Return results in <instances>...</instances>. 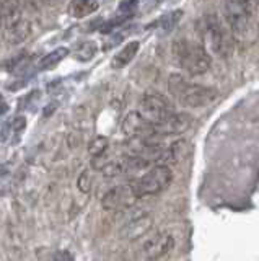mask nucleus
I'll return each instance as SVG.
<instances>
[{"mask_svg": "<svg viewBox=\"0 0 259 261\" xmlns=\"http://www.w3.org/2000/svg\"><path fill=\"white\" fill-rule=\"evenodd\" d=\"M254 4L257 0H223V16L233 38L238 41L253 43L257 36Z\"/></svg>", "mask_w": 259, "mask_h": 261, "instance_id": "f257e3e1", "label": "nucleus"}, {"mask_svg": "<svg viewBox=\"0 0 259 261\" xmlns=\"http://www.w3.org/2000/svg\"><path fill=\"white\" fill-rule=\"evenodd\" d=\"M168 92L176 98L178 103L189 108H200L217 98L215 88L191 84L180 73H171L168 77Z\"/></svg>", "mask_w": 259, "mask_h": 261, "instance_id": "f03ea898", "label": "nucleus"}, {"mask_svg": "<svg viewBox=\"0 0 259 261\" xmlns=\"http://www.w3.org/2000/svg\"><path fill=\"white\" fill-rule=\"evenodd\" d=\"M173 56L189 75H202L210 67V56L206 47L194 41L176 39L173 43Z\"/></svg>", "mask_w": 259, "mask_h": 261, "instance_id": "7ed1b4c3", "label": "nucleus"}, {"mask_svg": "<svg viewBox=\"0 0 259 261\" xmlns=\"http://www.w3.org/2000/svg\"><path fill=\"white\" fill-rule=\"evenodd\" d=\"M200 35L214 54L226 57L233 51V38L230 28H226L217 15L209 13L200 20Z\"/></svg>", "mask_w": 259, "mask_h": 261, "instance_id": "20e7f679", "label": "nucleus"}, {"mask_svg": "<svg viewBox=\"0 0 259 261\" xmlns=\"http://www.w3.org/2000/svg\"><path fill=\"white\" fill-rule=\"evenodd\" d=\"M173 179V173L166 165H155L147 173L132 181V186L139 198L145 196H155L165 191Z\"/></svg>", "mask_w": 259, "mask_h": 261, "instance_id": "39448f33", "label": "nucleus"}, {"mask_svg": "<svg viewBox=\"0 0 259 261\" xmlns=\"http://www.w3.org/2000/svg\"><path fill=\"white\" fill-rule=\"evenodd\" d=\"M139 113L149 122H158L163 118L169 116L171 113H175V108L163 95H160V93H145L140 98Z\"/></svg>", "mask_w": 259, "mask_h": 261, "instance_id": "423d86ee", "label": "nucleus"}, {"mask_svg": "<svg viewBox=\"0 0 259 261\" xmlns=\"http://www.w3.org/2000/svg\"><path fill=\"white\" fill-rule=\"evenodd\" d=\"M192 124V116L186 113H171L158 122H150V136H180L186 133Z\"/></svg>", "mask_w": 259, "mask_h": 261, "instance_id": "0eeeda50", "label": "nucleus"}, {"mask_svg": "<svg viewBox=\"0 0 259 261\" xmlns=\"http://www.w3.org/2000/svg\"><path fill=\"white\" fill-rule=\"evenodd\" d=\"M139 199L132 183L129 185H118L103 196L101 206L104 211H119L132 207L135 201Z\"/></svg>", "mask_w": 259, "mask_h": 261, "instance_id": "6e6552de", "label": "nucleus"}, {"mask_svg": "<svg viewBox=\"0 0 259 261\" xmlns=\"http://www.w3.org/2000/svg\"><path fill=\"white\" fill-rule=\"evenodd\" d=\"M175 248V239L169 233H157L143 243L142 251L147 259H158Z\"/></svg>", "mask_w": 259, "mask_h": 261, "instance_id": "1a4fd4ad", "label": "nucleus"}, {"mask_svg": "<svg viewBox=\"0 0 259 261\" xmlns=\"http://www.w3.org/2000/svg\"><path fill=\"white\" fill-rule=\"evenodd\" d=\"M153 227V217L150 214H142V216H137L132 220L123 227L121 230V237L126 240H137L143 237L145 233H149V230Z\"/></svg>", "mask_w": 259, "mask_h": 261, "instance_id": "9d476101", "label": "nucleus"}, {"mask_svg": "<svg viewBox=\"0 0 259 261\" xmlns=\"http://www.w3.org/2000/svg\"><path fill=\"white\" fill-rule=\"evenodd\" d=\"M123 133L129 137L150 136V122L139 111H132L123 121Z\"/></svg>", "mask_w": 259, "mask_h": 261, "instance_id": "9b49d317", "label": "nucleus"}, {"mask_svg": "<svg viewBox=\"0 0 259 261\" xmlns=\"http://www.w3.org/2000/svg\"><path fill=\"white\" fill-rule=\"evenodd\" d=\"M2 28H9L23 18V0H0Z\"/></svg>", "mask_w": 259, "mask_h": 261, "instance_id": "f8f14e48", "label": "nucleus"}, {"mask_svg": "<svg viewBox=\"0 0 259 261\" xmlns=\"http://www.w3.org/2000/svg\"><path fill=\"white\" fill-rule=\"evenodd\" d=\"M31 31H33V23L21 18L12 27L4 28V38L9 44H20L31 36Z\"/></svg>", "mask_w": 259, "mask_h": 261, "instance_id": "ddd939ff", "label": "nucleus"}, {"mask_svg": "<svg viewBox=\"0 0 259 261\" xmlns=\"http://www.w3.org/2000/svg\"><path fill=\"white\" fill-rule=\"evenodd\" d=\"M139 49H140L139 41H131V43H127L118 54H114V57H112V61H111V67L112 69H123V67H126L127 64L132 62L135 54L139 53Z\"/></svg>", "mask_w": 259, "mask_h": 261, "instance_id": "4468645a", "label": "nucleus"}, {"mask_svg": "<svg viewBox=\"0 0 259 261\" xmlns=\"http://www.w3.org/2000/svg\"><path fill=\"white\" fill-rule=\"evenodd\" d=\"M98 7L100 5L96 0H72L69 4V13L74 18H83V16L95 13Z\"/></svg>", "mask_w": 259, "mask_h": 261, "instance_id": "2eb2a0df", "label": "nucleus"}, {"mask_svg": "<svg viewBox=\"0 0 259 261\" xmlns=\"http://www.w3.org/2000/svg\"><path fill=\"white\" fill-rule=\"evenodd\" d=\"M70 54V51L67 47H57L54 49V51L47 53L46 56H43L41 59L38 62V69L39 70H49V69H54L55 65L61 64L66 57Z\"/></svg>", "mask_w": 259, "mask_h": 261, "instance_id": "dca6fc26", "label": "nucleus"}, {"mask_svg": "<svg viewBox=\"0 0 259 261\" xmlns=\"http://www.w3.org/2000/svg\"><path fill=\"white\" fill-rule=\"evenodd\" d=\"M96 54V44L93 41H82L80 44H77L75 51H74V57L78 61H90L92 57Z\"/></svg>", "mask_w": 259, "mask_h": 261, "instance_id": "f3484780", "label": "nucleus"}, {"mask_svg": "<svg viewBox=\"0 0 259 261\" xmlns=\"http://www.w3.org/2000/svg\"><path fill=\"white\" fill-rule=\"evenodd\" d=\"M109 141L108 137L104 136H96L95 139H92L90 144H88V153L92 157H100V155H104V152L108 150Z\"/></svg>", "mask_w": 259, "mask_h": 261, "instance_id": "a211bd4d", "label": "nucleus"}, {"mask_svg": "<svg viewBox=\"0 0 259 261\" xmlns=\"http://www.w3.org/2000/svg\"><path fill=\"white\" fill-rule=\"evenodd\" d=\"M183 18V10H173L168 12L166 15H163L160 18V28L163 31H171L176 28V24L180 23V20Z\"/></svg>", "mask_w": 259, "mask_h": 261, "instance_id": "6ab92c4d", "label": "nucleus"}, {"mask_svg": "<svg viewBox=\"0 0 259 261\" xmlns=\"http://www.w3.org/2000/svg\"><path fill=\"white\" fill-rule=\"evenodd\" d=\"M169 152H171V160L173 162H180L189 153V145H188V142L181 139V141H176V142H173L171 145H169Z\"/></svg>", "mask_w": 259, "mask_h": 261, "instance_id": "aec40b11", "label": "nucleus"}, {"mask_svg": "<svg viewBox=\"0 0 259 261\" xmlns=\"http://www.w3.org/2000/svg\"><path fill=\"white\" fill-rule=\"evenodd\" d=\"M92 185H93V178H92L90 170H83L82 173H80L78 179H77L78 190L82 193H90L92 191Z\"/></svg>", "mask_w": 259, "mask_h": 261, "instance_id": "412c9836", "label": "nucleus"}, {"mask_svg": "<svg viewBox=\"0 0 259 261\" xmlns=\"http://www.w3.org/2000/svg\"><path fill=\"white\" fill-rule=\"evenodd\" d=\"M13 127H15V130H21L25 127V118H15Z\"/></svg>", "mask_w": 259, "mask_h": 261, "instance_id": "4be33fe9", "label": "nucleus"}, {"mask_svg": "<svg viewBox=\"0 0 259 261\" xmlns=\"http://www.w3.org/2000/svg\"><path fill=\"white\" fill-rule=\"evenodd\" d=\"M7 110H9V106H7V101H5V98L0 95V114H4Z\"/></svg>", "mask_w": 259, "mask_h": 261, "instance_id": "5701e85b", "label": "nucleus"}, {"mask_svg": "<svg viewBox=\"0 0 259 261\" xmlns=\"http://www.w3.org/2000/svg\"><path fill=\"white\" fill-rule=\"evenodd\" d=\"M44 2H49V4H54V2H57V0H44Z\"/></svg>", "mask_w": 259, "mask_h": 261, "instance_id": "b1692460", "label": "nucleus"}, {"mask_svg": "<svg viewBox=\"0 0 259 261\" xmlns=\"http://www.w3.org/2000/svg\"><path fill=\"white\" fill-rule=\"evenodd\" d=\"M0 28H2V18H0Z\"/></svg>", "mask_w": 259, "mask_h": 261, "instance_id": "393cba45", "label": "nucleus"}, {"mask_svg": "<svg viewBox=\"0 0 259 261\" xmlns=\"http://www.w3.org/2000/svg\"><path fill=\"white\" fill-rule=\"evenodd\" d=\"M257 5H259V0H257Z\"/></svg>", "mask_w": 259, "mask_h": 261, "instance_id": "a878e982", "label": "nucleus"}]
</instances>
